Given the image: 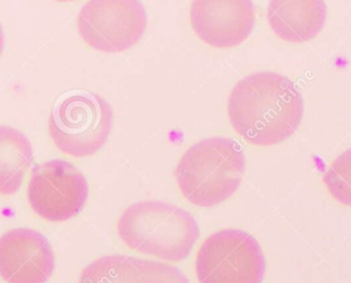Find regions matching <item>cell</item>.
<instances>
[{"instance_id":"9c48e42d","label":"cell","mask_w":351,"mask_h":283,"mask_svg":"<svg viewBox=\"0 0 351 283\" xmlns=\"http://www.w3.org/2000/svg\"><path fill=\"white\" fill-rule=\"evenodd\" d=\"M55 269L47 239L32 229L19 228L0 237V276L8 283H45Z\"/></svg>"},{"instance_id":"8992f818","label":"cell","mask_w":351,"mask_h":283,"mask_svg":"<svg viewBox=\"0 0 351 283\" xmlns=\"http://www.w3.org/2000/svg\"><path fill=\"white\" fill-rule=\"evenodd\" d=\"M147 27V14L137 0H92L80 10L77 29L93 49L119 53L135 45Z\"/></svg>"},{"instance_id":"ba28073f","label":"cell","mask_w":351,"mask_h":283,"mask_svg":"<svg viewBox=\"0 0 351 283\" xmlns=\"http://www.w3.org/2000/svg\"><path fill=\"white\" fill-rule=\"evenodd\" d=\"M190 18L202 41L212 47L228 49L241 45L251 35L256 14L250 0H195Z\"/></svg>"},{"instance_id":"7c38bea8","label":"cell","mask_w":351,"mask_h":283,"mask_svg":"<svg viewBox=\"0 0 351 283\" xmlns=\"http://www.w3.org/2000/svg\"><path fill=\"white\" fill-rule=\"evenodd\" d=\"M33 150L28 138L14 128L0 126V194L12 195L31 166Z\"/></svg>"},{"instance_id":"52a82bcc","label":"cell","mask_w":351,"mask_h":283,"mask_svg":"<svg viewBox=\"0 0 351 283\" xmlns=\"http://www.w3.org/2000/svg\"><path fill=\"white\" fill-rule=\"evenodd\" d=\"M27 194L31 207L40 218L64 222L80 214L86 205L88 181L71 163L47 161L32 169Z\"/></svg>"},{"instance_id":"30bf717a","label":"cell","mask_w":351,"mask_h":283,"mask_svg":"<svg viewBox=\"0 0 351 283\" xmlns=\"http://www.w3.org/2000/svg\"><path fill=\"white\" fill-rule=\"evenodd\" d=\"M80 283H189L168 264L125 256H107L82 270Z\"/></svg>"},{"instance_id":"7a4b0ae2","label":"cell","mask_w":351,"mask_h":283,"mask_svg":"<svg viewBox=\"0 0 351 283\" xmlns=\"http://www.w3.org/2000/svg\"><path fill=\"white\" fill-rule=\"evenodd\" d=\"M245 170L241 144L230 138L212 137L186 150L175 175L180 191L190 203L212 207L237 191Z\"/></svg>"},{"instance_id":"3957f363","label":"cell","mask_w":351,"mask_h":283,"mask_svg":"<svg viewBox=\"0 0 351 283\" xmlns=\"http://www.w3.org/2000/svg\"><path fill=\"white\" fill-rule=\"evenodd\" d=\"M117 231L130 249L169 262L185 260L199 236L189 212L156 200L129 206L119 218Z\"/></svg>"},{"instance_id":"5b68a950","label":"cell","mask_w":351,"mask_h":283,"mask_svg":"<svg viewBox=\"0 0 351 283\" xmlns=\"http://www.w3.org/2000/svg\"><path fill=\"white\" fill-rule=\"evenodd\" d=\"M265 269V259L258 241L237 229L210 235L196 257L199 283H261Z\"/></svg>"},{"instance_id":"8fae6325","label":"cell","mask_w":351,"mask_h":283,"mask_svg":"<svg viewBox=\"0 0 351 283\" xmlns=\"http://www.w3.org/2000/svg\"><path fill=\"white\" fill-rule=\"evenodd\" d=\"M326 18L327 6L321 0H274L268 4L270 28L290 43H304L317 36Z\"/></svg>"},{"instance_id":"5bb4252c","label":"cell","mask_w":351,"mask_h":283,"mask_svg":"<svg viewBox=\"0 0 351 283\" xmlns=\"http://www.w3.org/2000/svg\"><path fill=\"white\" fill-rule=\"evenodd\" d=\"M4 47V35L3 31H2L1 25H0V55H1L2 51H3Z\"/></svg>"},{"instance_id":"277c9868","label":"cell","mask_w":351,"mask_h":283,"mask_svg":"<svg viewBox=\"0 0 351 283\" xmlns=\"http://www.w3.org/2000/svg\"><path fill=\"white\" fill-rule=\"evenodd\" d=\"M112 124V109L104 98L90 91L74 90L56 102L49 117V135L64 154L84 158L106 144Z\"/></svg>"},{"instance_id":"6da1fadb","label":"cell","mask_w":351,"mask_h":283,"mask_svg":"<svg viewBox=\"0 0 351 283\" xmlns=\"http://www.w3.org/2000/svg\"><path fill=\"white\" fill-rule=\"evenodd\" d=\"M303 113L300 91L292 80L276 72L245 76L229 96L231 126L254 146H274L288 139L300 126Z\"/></svg>"},{"instance_id":"4fadbf2b","label":"cell","mask_w":351,"mask_h":283,"mask_svg":"<svg viewBox=\"0 0 351 283\" xmlns=\"http://www.w3.org/2000/svg\"><path fill=\"white\" fill-rule=\"evenodd\" d=\"M323 181L336 201L351 207V148L333 161Z\"/></svg>"}]
</instances>
